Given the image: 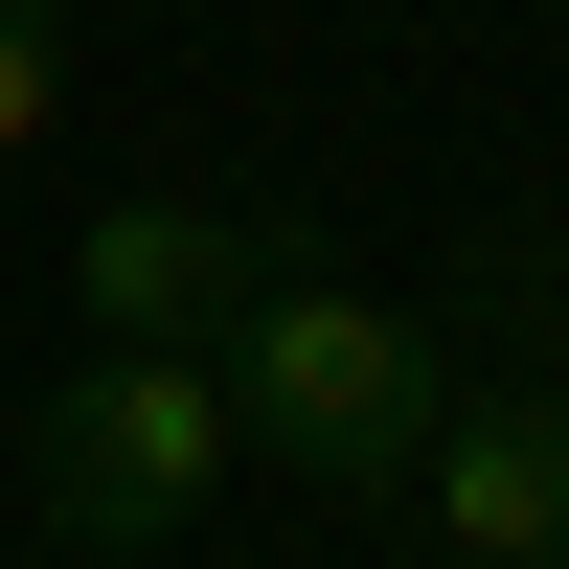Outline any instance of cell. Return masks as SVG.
Wrapping results in <instances>:
<instances>
[{
  "label": "cell",
  "instance_id": "6da1fadb",
  "mask_svg": "<svg viewBox=\"0 0 569 569\" xmlns=\"http://www.w3.org/2000/svg\"><path fill=\"white\" fill-rule=\"evenodd\" d=\"M228 433L273 456V479H342V501H388L410 456H433V319L410 297H365V273H319V251H273L251 297H228Z\"/></svg>",
  "mask_w": 569,
  "mask_h": 569
},
{
  "label": "cell",
  "instance_id": "7a4b0ae2",
  "mask_svg": "<svg viewBox=\"0 0 569 569\" xmlns=\"http://www.w3.org/2000/svg\"><path fill=\"white\" fill-rule=\"evenodd\" d=\"M23 479H46L69 547H182L228 479H251L228 365H182V342H69V388L23 410Z\"/></svg>",
  "mask_w": 569,
  "mask_h": 569
},
{
  "label": "cell",
  "instance_id": "3957f363",
  "mask_svg": "<svg viewBox=\"0 0 569 569\" xmlns=\"http://www.w3.org/2000/svg\"><path fill=\"white\" fill-rule=\"evenodd\" d=\"M410 525H433L456 569H547L569 547V410L547 388H501V410H433V456H410Z\"/></svg>",
  "mask_w": 569,
  "mask_h": 569
},
{
  "label": "cell",
  "instance_id": "277c9868",
  "mask_svg": "<svg viewBox=\"0 0 569 569\" xmlns=\"http://www.w3.org/2000/svg\"><path fill=\"white\" fill-rule=\"evenodd\" d=\"M273 251H297V228H228V206H91L69 297H91V342H182V365H206L228 297H251Z\"/></svg>",
  "mask_w": 569,
  "mask_h": 569
},
{
  "label": "cell",
  "instance_id": "5b68a950",
  "mask_svg": "<svg viewBox=\"0 0 569 569\" xmlns=\"http://www.w3.org/2000/svg\"><path fill=\"white\" fill-rule=\"evenodd\" d=\"M46 137H69V23L0 0V160H46Z\"/></svg>",
  "mask_w": 569,
  "mask_h": 569
},
{
  "label": "cell",
  "instance_id": "8992f818",
  "mask_svg": "<svg viewBox=\"0 0 569 569\" xmlns=\"http://www.w3.org/2000/svg\"><path fill=\"white\" fill-rule=\"evenodd\" d=\"M501 319H547V342H569V228H547V251H501Z\"/></svg>",
  "mask_w": 569,
  "mask_h": 569
},
{
  "label": "cell",
  "instance_id": "52a82bcc",
  "mask_svg": "<svg viewBox=\"0 0 569 569\" xmlns=\"http://www.w3.org/2000/svg\"><path fill=\"white\" fill-rule=\"evenodd\" d=\"M69 569H160V547H69Z\"/></svg>",
  "mask_w": 569,
  "mask_h": 569
},
{
  "label": "cell",
  "instance_id": "ba28073f",
  "mask_svg": "<svg viewBox=\"0 0 569 569\" xmlns=\"http://www.w3.org/2000/svg\"><path fill=\"white\" fill-rule=\"evenodd\" d=\"M547 569H569V547H547Z\"/></svg>",
  "mask_w": 569,
  "mask_h": 569
}]
</instances>
